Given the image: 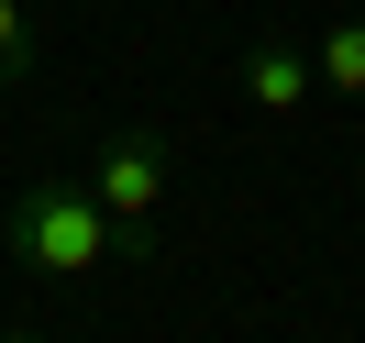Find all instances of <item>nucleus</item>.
I'll return each instance as SVG.
<instances>
[{"instance_id":"nucleus-1","label":"nucleus","mask_w":365,"mask_h":343,"mask_svg":"<svg viewBox=\"0 0 365 343\" xmlns=\"http://www.w3.org/2000/svg\"><path fill=\"white\" fill-rule=\"evenodd\" d=\"M11 255H23V266H45V277H100V266L122 255V232H111V210H100L89 188L45 178V188H23V200H11Z\"/></svg>"},{"instance_id":"nucleus-2","label":"nucleus","mask_w":365,"mask_h":343,"mask_svg":"<svg viewBox=\"0 0 365 343\" xmlns=\"http://www.w3.org/2000/svg\"><path fill=\"white\" fill-rule=\"evenodd\" d=\"M89 200L111 210V232H122V244H133V232L155 222V200H166V144H155V133H122L111 155L89 166Z\"/></svg>"},{"instance_id":"nucleus-3","label":"nucleus","mask_w":365,"mask_h":343,"mask_svg":"<svg viewBox=\"0 0 365 343\" xmlns=\"http://www.w3.org/2000/svg\"><path fill=\"white\" fill-rule=\"evenodd\" d=\"M244 100H255L266 122H288L299 100H310V56H299V45H255V56H244Z\"/></svg>"},{"instance_id":"nucleus-4","label":"nucleus","mask_w":365,"mask_h":343,"mask_svg":"<svg viewBox=\"0 0 365 343\" xmlns=\"http://www.w3.org/2000/svg\"><path fill=\"white\" fill-rule=\"evenodd\" d=\"M310 89L365 100V23H332V34H321V56H310Z\"/></svg>"},{"instance_id":"nucleus-5","label":"nucleus","mask_w":365,"mask_h":343,"mask_svg":"<svg viewBox=\"0 0 365 343\" xmlns=\"http://www.w3.org/2000/svg\"><path fill=\"white\" fill-rule=\"evenodd\" d=\"M0 78H23V0H0Z\"/></svg>"},{"instance_id":"nucleus-6","label":"nucleus","mask_w":365,"mask_h":343,"mask_svg":"<svg viewBox=\"0 0 365 343\" xmlns=\"http://www.w3.org/2000/svg\"><path fill=\"white\" fill-rule=\"evenodd\" d=\"M11 343H56V332H11Z\"/></svg>"}]
</instances>
